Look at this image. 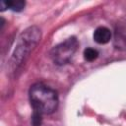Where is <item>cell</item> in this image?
I'll use <instances>...</instances> for the list:
<instances>
[{"instance_id": "1", "label": "cell", "mask_w": 126, "mask_h": 126, "mask_svg": "<svg viewBox=\"0 0 126 126\" xmlns=\"http://www.w3.org/2000/svg\"><path fill=\"white\" fill-rule=\"evenodd\" d=\"M29 96L34 112H37L41 115L50 114L57 109V93L53 89L43 84L38 83L32 86L29 91Z\"/></svg>"}, {"instance_id": "2", "label": "cell", "mask_w": 126, "mask_h": 126, "mask_svg": "<svg viewBox=\"0 0 126 126\" xmlns=\"http://www.w3.org/2000/svg\"><path fill=\"white\" fill-rule=\"evenodd\" d=\"M40 38V31L36 28H30L22 34L20 38V42L15 49V53L13 54V58L15 59L14 64H19L23 57L27 56L29 52L33 48V46L37 43Z\"/></svg>"}, {"instance_id": "3", "label": "cell", "mask_w": 126, "mask_h": 126, "mask_svg": "<svg viewBox=\"0 0 126 126\" xmlns=\"http://www.w3.org/2000/svg\"><path fill=\"white\" fill-rule=\"evenodd\" d=\"M78 40L75 36L69 37L63 42L56 45L51 51L52 60L58 65L67 64L78 48Z\"/></svg>"}, {"instance_id": "4", "label": "cell", "mask_w": 126, "mask_h": 126, "mask_svg": "<svg viewBox=\"0 0 126 126\" xmlns=\"http://www.w3.org/2000/svg\"><path fill=\"white\" fill-rule=\"evenodd\" d=\"M94 39L99 44L107 43L111 39V32L106 27H98L94 32Z\"/></svg>"}, {"instance_id": "5", "label": "cell", "mask_w": 126, "mask_h": 126, "mask_svg": "<svg viewBox=\"0 0 126 126\" xmlns=\"http://www.w3.org/2000/svg\"><path fill=\"white\" fill-rule=\"evenodd\" d=\"M1 10H5L6 8L11 9L13 11H22L25 7L24 1H2L1 2Z\"/></svg>"}, {"instance_id": "6", "label": "cell", "mask_w": 126, "mask_h": 126, "mask_svg": "<svg viewBox=\"0 0 126 126\" xmlns=\"http://www.w3.org/2000/svg\"><path fill=\"white\" fill-rule=\"evenodd\" d=\"M84 57L87 61H94L98 57V51L94 48H86L84 51Z\"/></svg>"}]
</instances>
